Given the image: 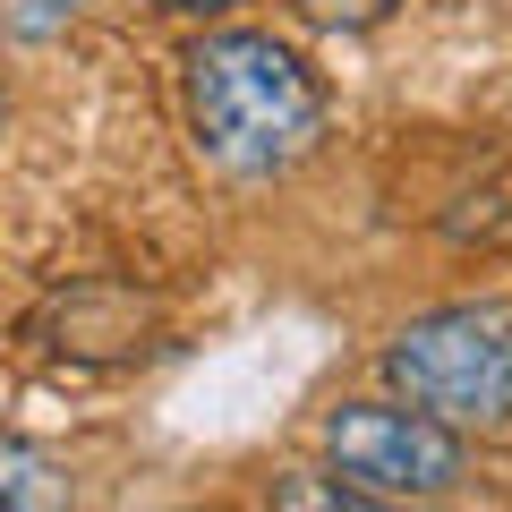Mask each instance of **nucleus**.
I'll return each instance as SVG.
<instances>
[{
    "instance_id": "0eeeda50",
    "label": "nucleus",
    "mask_w": 512,
    "mask_h": 512,
    "mask_svg": "<svg viewBox=\"0 0 512 512\" xmlns=\"http://www.w3.org/2000/svg\"><path fill=\"white\" fill-rule=\"evenodd\" d=\"M154 9H180V18H214V9H231V0H154Z\"/></svg>"
},
{
    "instance_id": "20e7f679",
    "label": "nucleus",
    "mask_w": 512,
    "mask_h": 512,
    "mask_svg": "<svg viewBox=\"0 0 512 512\" xmlns=\"http://www.w3.org/2000/svg\"><path fill=\"white\" fill-rule=\"evenodd\" d=\"M60 504H69L60 461L26 436H0V512H60Z\"/></svg>"
},
{
    "instance_id": "39448f33",
    "label": "nucleus",
    "mask_w": 512,
    "mask_h": 512,
    "mask_svg": "<svg viewBox=\"0 0 512 512\" xmlns=\"http://www.w3.org/2000/svg\"><path fill=\"white\" fill-rule=\"evenodd\" d=\"M274 504H282V512H376V495H359L350 478H308V470H291V478H274Z\"/></svg>"
},
{
    "instance_id": "f257e3e1",
    "label": "nucleus",
    "mask_w": 512,
    "mask_h": 512,
    "mask_svg": "<svg viewBox=\"0 0 512 512\" xmlns=\"http://www.w3.org/2000/svg\"><path fill=\"white\" fill-rule=\"evenodd\" d=\"M188 137L222 180H282L325 137V86L291 43L222 26L188 52Z\"/></svg>"
},
{
    "instance_id": "423d86ee",
    "label": "nucleus",
    "mask_w": 512,
    "mask_h": 512,
    "mask_svg": "<svg viewBox=\"0 0 512 512\" xmlns=\"http://www.w3.org/2000/svg\"><path fill=\"white\" fill-rule=\"evenodd\" d=\"M316 26H333V35H367V26H384L402 0H299Z\"/></svg>"
},
{
    "instance_id": "7ed1b4c3",
    "label": "nucleus",
    "mask_w": 512,
    "mask_h": 512,
    "mask_svg": "<svg viewBox=\"0 0 512 512\" xmlns=\"http://www.w3.org/2000/svg\"><path fill=\"white\" fill-rule=\"evenodd\" d=\"M325 453L376 504H410V495H444L461 478V427H444L419 402H342L325 419Z\"/></svg>"
},
{
    "instance_id": "f03ea898",
    "label": "nucleus",
    "mask_w": 512,
    "mask_h": 512,
    "mask_svg": "<svg viewBox=\"0 0 512 512\" xmlns=\"http://www.w3.org/2000/svg\"><path fill=\"white\" fill-rule=\"evenodd\" d=\"M384 384L436 410L444 427H504L512 419V316L504 308H436L410 316L384 350Z\"/></svg>"
}]
</instances>
